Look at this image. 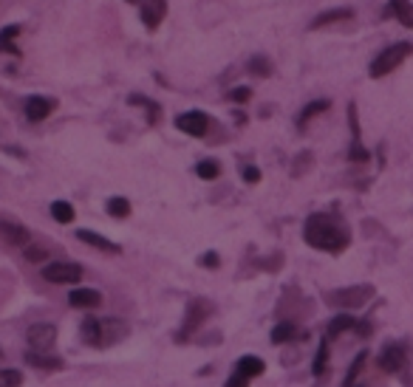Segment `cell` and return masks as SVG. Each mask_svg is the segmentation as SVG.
<instances>
[{
    "mask_svg": "<svg viewBox=\"0 0 413 387\" xmlns=\"http://www.w3.org/2000/svg\"><path fill=\"white\" fill-rule=\"evenodd\" d=\"M127 337V325L122 320H99V348L116 345Z\"/></svg>",
    "mask_w": 413,
    "mask_h": 387,
    "instance_id": "cell-10",
    "label": "cell"
},
{
    "mask_svg": "<svg viewBox=\"0 0 413 387\" xmlns=\"http://www.w3.org/2000/svg\"><path fill=\"white\" fill-rule=\"evenodd\" d=\"M357 325H360V320H354V317H349V314H340V317H334V320L328 323L326 337H328V339H334V337L346 334V331H357Z\"/></svg>",
    "mask_w": 413,
    "mask_h": 387,
    "instance_id": "cell-17",
    "label": "cell"
},
{
    "mask_svg": "<svg viewBox=\"0 0 413 387\" xmlns=\"http://www.w3.org/2000/svg\"><path fill=\"white\" fill-rule=\"evenodd\" d=\"M80 334H83V342L85 345L99 348V320L97 317H85L83 325H80Z\"/></svg>",
    "mask_w": 413,
    "mask_h": 387,
    "instance_id": "cell-24",
    "label": "cell"
},
{
    "mask_svg": "<svg viewBox=\"0 0 413 387\" xmlns=\"http://www.w3.org/2000/svg\"><path fill=\"white\" fill-rule=\"evenodd\" d=\"M351 15H354L351 9H328V12H323V15H317L312 20V29H323L328 23H337V20H349Z\"/></svg>",
    "mask_w": 413,
    "mask_h": 387,
    "instance_id": "cell-22",
    "label": "cell"
},
{
    "mask_svg": "<svg viewBox=\"0 0 413 387\" xmlns=\"http://www.w3.org/2000/svg\"><path fill=\"white\" fill-rule=\"evenodd\" d=\"M43 277L48 283H57V286H74V283L83 280V266L71 263V260H57V263L43 266Z\"/></svg>",
    "mask_w": 413,
    "mask_h": 387,
    "instance_id": "cell-3",
    "label": "cell"
},
{
    "mask_svg": "<svg viewBox=\"0 0 413 387\" xmlns=\"http://www.w3.org/2000/svg\"><path fill=\"white\" fill-rule=\"evenodd\" d=\"M127 3H142V0H127Z\"/></svg>",
    "mask_w": 413,
    "mask_h": 387,
    "instance_id": "cell-38",
    "label": "cell"
},
{
    "mask_svg": "<svg viewBox=\"0 0 413 387\" xmlns=\"http://www.w3.org/2000/svg\"><path fill=\"white\" fill-rule=\"evenodd\" d=\"M176 127L187 136L201 139V136H206V130H210V116L201 113V111H187V113L176 116Z\"/></svg>",
    "mask_w": 413,
    "mask_h": 387,
    "instance_id": "cell-6",
    "label": "cell"
},
{
    "mask_svg": "<svg viewBox=\"0 0 413 387\" xmlns=\"http://www.w3.org/2000/svg\"><path fill=\"white\" fill-rule=\"evenodd\" d=\"M374 297L371 286H349V288H337L328 294V302L340 305V308H360Z\"/></svg>",
    "mask_w": 413,
    "mask_h": 387,
    "instance_id": "cell-4",
    "label": "cell"
},
{
    "mask_svg": "<svg viewBox=\"0 0 413 387\" xmlns=\"http://www.w3.org/2000/svg\"><path fill=\"white\" fill-rule=\"evenodd\" d=\"M0 235H4L9 244H15V246H26V244H29V229L20 226V223L0 220Z\"/></svg>",
    "mask_w": 413,
    "mask_h": 387,
    "instance_id": "cell-16",
    "label": "cell"
},
{
    "mask_svg": "<svg viewBox=\"0 0 413 387\" xmlns=\"http://www.w3.org/2000/svg\"><path fill=\"white\" fill-rule=\"evenodd\" d=\"M54 108H57V99H51V97H40V94H37V97H29L26 105H23L29 122H43V119H48Z\"/></svg>",
    "mask_w": 413,
    "mask_h": 387,
    "instance_id": "cell-9",
    "label": "cell"
},
{
    "mask_svg": "<svg viewBox=\"0 0 413 387\" xmlns=\"http://www.w3.org/2000/svg\"><path fill=\"white\" fill-rule=\"evenodd\" d=\"M410 54H413V45H410V43H393V45H388L385 51H379V54L371 59L368 73L374 76V80H379V76H388V73L396 71Z\"/></svg>",
    "mask_w": 413,
    "mask_h": 387,
    "instance_id": "cell-2",
    "label": "cell"
},
{
    "mask_svg": "<svg viewBox=\"0 0 413 387\" xmlns=\"http://www.w3.org/2000/svg\"><path fill=\"white\" fill-rule=\"evenodd\" d=\"M26 258H29V260H46V249H29Z\"/></svg>",
    "mask_w": 413,
    "mask_h": 387,
    "instance_id": "cell-37",
    "label": "cell"
},
{
    "mask_svg": "<svg viewBox=\"0 0 413 387\" xmlns=\"http://www.w3.org/2000/svg\"><path fill=\"white\" fill-rule=\"evenodd\" d=\"M328 337H323L320 339V348H317V356H314V365H312V373L320 379L323 373H326V367H328Z\"/></svg>",
    "mask_w": 413,
    "mask_h": 387,
    "instance_id": "cell-25",
    "label": "cell"
},
{
    "mask_svg": "<svg viewBox=\"0 0 413 387\" xmlns=\"http://www.w3.org/2000/svg\"><path fill=\"white\" fill-rule=\"evenodd\" d=\"M295 334H298V331H295V323H278V325L272 328V342H274V345H284V342H289Z\"/></svg>",
    "mask_w": 413,
    "mask_h": 387,
    "instance_id": "cell-30",
    "label": "cell"
},
{
    "mask_svg": "<svg viewBox=\"0 0 413 387\" xmlns=\"http://www.w3.org/2000/svg\"><path fill=\"white\" fill-rule=\"evenodd\" d=\"M218 173H221V164H218L216 159H204V162H198V164H195V176H198V178H204V181L218 178Z\"/></svg>",
    "mask_w": 413,
    "mask_h": 387,
    "instance_id": "cell-26",
    "label": "cell"
},
{
    "mask_svg": "<svg viewBox=\"0 0 413 387\" xmlns=\"http://www.w3.org/2000/svg\"><path fill=\"white\" fill-rule=\"evenodd\" d=\"M15 37H20V26L12 23L0 31V54H12V57H20V48L15 45Z\"/></svg>",
    "mask_w": 413,
    "mask_h": 387,
    "instance_id": "cell-18",
    "label": "cell"
},
{
    "mask_svg": "<svg viewBox=\"0 0 413 387\" xmlns=\"http://www.w3.org/2000/svg\"><path fill=\"white\" fill-rule=\"evenodd\" d=\"M241 176H244V181H246V184H258V181H260V170H258L255 164L244 167V170H241Z\"/></svg>",
    "mask_w": 413,
    "mask_h": 387,
    "instance_id": "cell-34",
    "label": "cell"
},
{
    "mask_svg": "<svg viewBox=\"0 0 413 387\" xmlns=\"http://www.w3.org/2000/svg\"><path fill=\"white\" fill-rule=\"evenodd\" d=\"M303 238L312 249H320V252H328V255L346 252L349 244H351L346 223H342L337 215H328V212H314V215L306 218Z\"/></svg>",
    "mask_w": 413,
    "mask_h": 387,
    "instance_id": "cell-1",
    "label": "cell"
},
{
    "mask_svg": "<svg viewBox=\"0 0 413 387\" xmlns=\"http://www.w3.org/2000/svg\"><path fill=\"white\" fill-rule=\"evenodd\" d=\"M385 15L396 17L405 29H413V3H407V0H388Z\"/></svg>",
    "mask_w": 413,
    "mask_h": 387,
    "instance_id": "cell-15",
    "label": "cell"
},
{
    "mask_svg": "<svg viewBox=\"0 0 413 387\" xmlns=\"http://www.w3.org/2000/svg\"><path fill=\"white\" fill-rule=\"evenodd\" d=\"M51 218L57 223H71L74 220V206L68 204V201H54L51 204Z\"/></svg>",
    "mask_w": 413,
    "mask_h": 387,
    "instance_id": "cell-28",
    "label": "cell"
},
{
    "mask_svg": "<svg viewBox=\"0 0 413 387\" xmlns=\"http://www.w3.org/2000/svg\"><path fill=\"white\" fill-rule=\"evenodd\" d=\"M246 71L255 73V76H269V73H272V62H269L266 57H252V59L246 62Z\"/></svg>",
    "mask_w": 413,
    "mask_h": 387,
    "instance_id": "cell-32",
    "label": "cell"
},
{
    "mask_svg": "<svg viewBox=\"0 0 413 387\" xmlns=\"http://www.w3.org/2000/svg\"><path fill=\"white\" fill-rule=\"evenodd\" d=\"M77 238H80L83 244H88V246H94V249H99V252H111V255H119V252H122V246H119V244L108 241L105 235H99V232H94V229H80V232H77Z\"/></svg>",
    "mask_w": 413,
    "mask_h": 387,
    "instance_id": "cell-12",
    "label": "cell"
},
{
    "mask_svg": "<svg viewBox=\"0 0 413 387\" xmlns=\"http://www.w3.org/2000/svg\"><path fill=\"white\" fill-rule=\"evenodd\" d=\"M206 314H210V302H204V300H190V302H187V314H184V325H181V331H178V339H181V342L190 339L192 331L201 328V323H204Z\"/></svg>",
    "mask_w": 413,
    "mask_h": 387,
    "instance_id": "cell-5",
    "label": "cell"
},
{
    "mask_svg": "<svg viewBox=\"0 0 413 387\" xmlns=\"http://www.w3.org/2000/svg\"><path fill=\"white\" fill-rule=\"evenodd\" d=\"M379 367H382L385 373H402V370L407 367V351H405V345L388 342V345L382 348V353H379Z\"/></svg>",
    "mask_w": 413,
    "mask_h": 387,
    "instance_id": "cell-7",
    "label": "cell"
},
{
    "mask_svg": "<svg viewBox=\"0 0 413 387\" xmlns=\"http://www.w3.org/2000/svg\"><path fill=\"white\" fill-rule=\"evenodd\" d=\"M164 15H167V0H142L139 3V17L148 31H156L162 26Z\"/></svg>",
    "mask_w": 413,
    "mask_h": 387,
    "instance_id": "cell-8",
    "label": "cell"
},
{
    "mask_svg": "<svg viewBox=\"0 0 413 387\" xmlns=\"http://www.w3.org/2000/svg\"><path fill=\"white\" fill-rule=\"evenodd\" d=\"M328 105H331L328 99H314V102H309V105H306V108L300 111V116H298V127L303 130V127H306V125H309V122H312L314 116L326 113V111H328Z\"/></svg>",
    "mask_w": 413,
    "mask_h": 387,
    "instance_id": "cell-20",
    "label": "cell"
},
{
    "mask_svg": "<svg viewBox=\"0 0 413 387\" xmlns=\"http://www.w3.org/2000/svg\"><path fill=\"white\" fill-rule=\"evenodd\" d=\"M349 119H351V133H354V141H351V150H349V159L351 162H368L371 159V153L363 147L360 141V125H357V108L349 105Z\"/></svg>",
    "mask_w": 413,
    "mask_h": 387,
    "instance_id": "cell-13",
    "label": "cell"
},
{
    "mask_svg": "<svg viewBox=\"0 0 413 387\" xmlns=\"http://www.w3.org/2000/svg\"><path fill=\"white\" fill-rule=\"evenodd\" d=\"M249 97H252V91H249L246 85H241V88H232V91H230V99H232V102H238V105L249 102Z\"/></svg>",
    "mask_w": 413,
    "mask_h": 387,
    "instance_id": "cell-33",
    "label": "cell"
},
{
    "mask_svg": "<svg viewBox=\"0 0 413 387\" xmlns=\"http://www.w3.org/2000/svg\"><path fill=\"white\" fill-rule=\"evenodd\" d=\"M26 362H29L31 367H40V370H59V367H62V359L48 356V353H40V351H31V353L26 356Z\"/></svg>",
    "mask_w": 413,
    "mask_h": 387,
    "instance_id": "cell-21",
    "label": "cell"
},
{
    "mask_svg": "<svg viewBox=\"0 0 413 387\" xmlns=\"http://www.w3.org/2000/svg\"><path fill=\"white\" fill-rule=\"evenodd\" d=\"M365 362H368V353H365V351H360V353H357V359L351 362V370H349L346 381H342V387H354V384H357V379H360V373H363Z\"/></svg>",
    "mask_w": 413,
    "mask_h": 387,
    "instance_id": "cell-29",
    "label": "cell"
},
{
    "mask_svg": "<svg viewBox=\"0 0 413 387\" xmlns=\"http://www.w3.org/2000/svg\"><path fill=\"white\" fill-rule=\"evenodd\" d=\"M54 339H57V328L51 323H37L29 328V345L34 351H48L54 345Z\"/></svg>",
    "mask_w": 413,
    "mask_h": 387,
    "instance_id": "cell-11",
    "label": "cell"
},
{
    "mask_svg": "<svg viewBox=\"0 0 413 387\" xmlns=\"http://www.w3.org/2000/svg\"><path fill=\"white\" fill-rule=\"evenodd\" d=\"M127 102H130V105H139V108H145V111H148V125H156V122L162 119V108H159L153 99L142 97V94H133Z\"/></svg>",
    "mask_w": 413,
    "mask_h": 387,
    "instance_id": "cell-23",
    "label": "cell"
},
{
    "mask_svg": "<svg viewBox=\"0 0 413 387\" xmlns=\"http://www.w3.org/2000/svg\"><path fill=\"white\" fill-rule=\"evenodd\" d=\"M23 384V373L15 367H0V387H20Z\"/></svg>",
    "mask_w": 413,
    "mask_h": 387,
    "instance_id": "cell-31",
    "label": "cell"
},
{
    "mask_svg": "<svg viewBox=\"0 0 413 387\" xmlns=\"http://www.w3.org/2000/svg\"><path fill=\"white\" fill-rule=\"evenodd\" d=\"M221 260H218V255L216 252H206L204 258H201V266H206V269H216Z\"/></svg>",
    "mask_w": 413,
    "mask_h": 387,
    "instance_id": "cell-36",
    "label": "cell"
},
{
    "mask_svg": "<svg viewBox=\"0 0 413 387\" xmlns=\"http://www.w3.org/2000/svg\"><path fill=\"white\" fill-rule=\"evenodd\" d=\"M105 209H108L111 218H127V215H130V201L122 198V195H113V198H108Z\"/></svg>",
    "mask_w": 413,
    "mask_h": 387,
    "instance_id": "cell-27",
    "label": "cell"
},
{
    "mask_svg": "<svg viewBox=\"0 0 413 387\" xmlns=\"http://www.w3.org/2000/svg\"><path fill=\"white\" fill-rule=\"evenodd\" d=\"M224 387H249V379H246V376H241V373L235 370V373L227 379V384H224Z\"/></svg>",
    "mask_w": 413,
    "mask_h": 387,
    "instance_id": "cell-35",
    "label": "cell"
},
{
    "mask_svg": "<svg viewBox=\"0 0 413 387\" xmlns=\"http://www.w3.org/2000/svg\"><path fill=\"white\" fill-rule=\"evenodd\" d=\"M68 302H71L74 308H85V311H91V308L102 305V294L94 291V288H74L71 294H68Z\"/></svg>",
    "mask_w": 413,
    "mask_h": 387,
    "instance_id": "cell-14",
    "label": "cell"
},
{
    "mask_svg": "<svg viewBox=\"0 0 413 387\" xmlns=\"http://www.w3.org/2000/svg\"><path fill=\"white\" fill-rule=\"evenodd\" d=\"M235 370H238L241 376H246V379H255V376H260V373L266 370V365H263L260 356H241L238 365H235Z\"/></svg>",
    "mask_w": 413,
    "mask_h": 387,
    "instance_id": "cell-19",
    "label": "cell"
}]
</instances>
